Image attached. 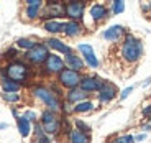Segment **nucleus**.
<instances>
[{
    "label": "nucleus",
    "instance_id": "nucleus-34",
    "mask_svg": "<svg viewBox=\"0 0 151 143\" xmlns=\"http://www.w3.org/2000/svg\"><path fill=\"white\" fill-rule=\"evenodd\" d=\"M132 90H133V87H127V89H123V90H122V94H120V99H122V100L128 97V95L132 94Z\"/></svg>",
    "mask_w": 151,
    "mask_h": 143
},
{
    "label": "nucleus",
    "instance_id": "nucleus-22",
    "mask_svg": "<svg viewBox=\"0 0 151 143\" xmlns=\"http://www.w3.org/2000/svg\"><path fill=\"white\" fill-rule=\"evenodd\" d=\"M0 87H2V92H18L22 89V84L15 82V81H10L7 77H2L0 79Z\"/></svg>",
    "mask_w": 151,
    "mask_h": 143
},
{
    "label": "nucleus",
    "instance_id": "nucleus-33",
    "mask_svg": "<svg viewBox=\"0 0 151 143\" xmlns=\"http://www.w3.org/2000/svg\"><path fill=\"white\" fill-rule=\"evenodd\" d=\"M141 112H143V115L146 117V118H150V120H151V104H148V105H145Z\"/></svg>",
    "mask_w": 151,
    "mask_h": 143
},
{
    "label": "nucleus",
    "instance_id": "nucleus-27",
    "mask_svg": "<svg viewBox=\"0 0 151 143\" xmlns=\"http://www.w3.org/2000/svg\"><path fill=\"white\" fill-rule=\"evenodd\" d=\"M2 97H4L5 102H8V104H18L20 100H22V97H20V94H17V92H2Z\"/></svg>",
    "mask_w": 151,
    "mask_h": 143
},
{
    "label": "nucleus",
    "instance_id": "nucleus-12",
    "mask_svg": "<svg viewBox=\"0 0 151 143\" xmlns=\"http://www.w3.org/2000/svg\"><path fill=\"white\" fill-rule=\"evenodd\" d=\"M117 94H118V90H117V87H115V84L104 81V84H102V87H100V90H99L97 97L102 104H107V102L113 100V99L117 97Z\"/></svg>",
    "mask_w": 151,
    "mask_h": 143
},
{
    "label": "nucleus",
    "instance_id": "nucleus-4",
    "mask_svg": "<svg viewBox=\"0 0 151 143\" xmlns=\"http://www.w3.org/2000/svg\"><path fill=\"white\" fill-rule=\"evenodd\" d=\"M40 125H41L43 132L46 135H58L61 130V117L58 115V112H53V110H43L41 118H40Z\"/></svg>",
    "mask_w": 151,
    "mask_h": 143
},
{
    "label": "nucleus",
    "instance_id": "nucleus-26",
    "mask_svg": "<svg viewBox=\"0 0 151 143\" xmlns=\"http://www.w3.org/2000/svg\"><path fill=\"white\" fill-rule=\"evenodd\" d=\"M35 45H36V41H33V40H30V38H20V40H17V46L22 48V49H25V51H30Z\"/></svg>",
    "mask_w": 151,
    "mask_h": 143
},
{
    "label": "nucleus",
    "instance_id": "nucleus-14",
    "mask_svg": "<svg viewBox=\"0 0 151 143\" xmlns=\"http://www.w3.org/2000/svg\"><path fill=\"white\" fill-rule=\"evenodd\" d=\"M123 36H127V30L122 25H113V27L107 28L104 31V38H105L107 41H118Z\"/></svg>",
    "mask_w": 151,
    "mask_h": 143
},
{
    "label": "nucleus",
    "instance_id": "nucleus-25",
    "mask_svg": "<svg viewBox=\"0 0 151 143\" xmlns=\"http://www.w3.org/2000/svg\"><path fill=\"white\" fill-rule=\"evenodd\" d=\"M94 109V104L91 100H84V102H79V104H76L74 105V112L76 113H86V112H91Z\"/></svg>",
    "mask_w": 151,
    "mask_h": 143
},
{
    "label": "nucleus",
    "instance_id": "nucleus-20",
    "mask_svg": "<svg viewBox=\"0 0 151 143\" xmlns=\"http://www.w3.org/2000/svg\"><path fill=\"white\" fill-rule=\"evenodd\" d=\"M69 142L71 143H91V135L76 128V130L69 132Z\"/></svg>",
    "mask_w": 151,
    "mask_h": 143
},
{
    "label": "nucleus",
    "instance_id": "nucleus-10",
    "mask_svg": "<svg viewBox=\"0 0 151 143\" xmlns=\"http://www.w3.org/2000/svg\"><path fill=\"white\" fill-rule=\"evenodd\" d=\"M104 81L97 76H82V79H81V84L79 87L84 90V92H99L100 87H102Z\"/></svg>",
    "mask_w": 151,
    "mask_h": 143
},
{
    "label": "nucleus",
    "instance_id": "nucleus-11",
    "mask_svg": "<svg viewBox=\"0 0 151 143\" xmlns=\"http://www.w3.org/2000/svg\"><path fill=\"white\" fill-rule=\"evenodd\" d=\"M59 17H66L64 15V4H59V2H51L45 7L43 10V18L48 20H58Z\"/></svg>",
    "mask_w": 151,
    "mask_h": 143
},
{
    "label": "nucleus",
    "instance_id": "nucleus-5",
    "mask_svg": "<svg viewBox=\"0 0 151 143\" xmlns=\"http://www.w3.org/2000/svg\"><path fill=\"white\" fill-rule=\"evenodd\" d=\"M49 56V48L45 43H36L30 51H27L25 58H27L28 63L36 64V66H43V63L46 61V58Z\"/></svg>",
    "mask_w": 151,
    "mask_h": 143
},
{
    "label": "nucleus",
    "instance_id": "nucleus-17",
    "mask_svg": "<svg viewBox=\"0 0 151 143\" xmlns=\"http://www.w3.org/2000/svg\"><path fill=\"white\" fill-rule=\"evenodd\" d=\"M48 48H51V49H54V51H58V53H61V54H69V53H72V49H71V46H68L64 41H61V40H58V38H49V40H46V43H45Z\"/></svg>",
    "mask_w": 151,
    "mask_h": 143
},
{
    "label": "nucleus",
    "instance_id": "nucleus-37",
    "mask_svg": "<svg viewBox=\"0 0 151 143\" xmlns=\"http://www.w3.org/2000/svg\"><path fill=\"white\" fill-rule=\"evenodd\" d=\"M4 128H7V124H0V130H4Z\"/></svg>",
    "mask_w": 151,
    "mask_h": 143
},
{
    "label": "nucleus",
    "instance_id": "nucleus-28",
    "mask_svg": "<svg viewBox=\"0 0 151 143\" xmlns=\"http://www.w3.org/2000/svg\"><path fill=\"white\" fill-rule=\"evenodd\" d=\"M125 10V4L122 2V0H115L112 4V12L115 13V15H118V13H122V12Z\"/></svg>",
    "mask_w": 151,
    "mask_h": 143
},
{
    "label": "nucleus",
    "instance_id": "nucleus-30",
    "mask_svg": "<svg viewBox=\"0 0 151 143\" xmlns=\"http://www.w3.org/2000/svg\"><path fill=\"white\" fill-rule=\"evenodd\" d=\"M76 127H77V130H81V132H84V133L91 132V127H89L86 122H82V120H76Z\"/></svg>",
    "mask_w": 151,
    "mask_h": 143
},
{
    "label": "nucleus",
    "instance_id": "nucleus-32",
    "mask_svg": "<svg viewBox=\"0 0 151 143\" xmlns=\"http://www.w3.org/2000/svg\"><path fill=\"white\" fill-rule=\"evenodd\" d=\"M23 117H25V118H28V120H30L31 124H33V122L36 124V113H35V112H31V110H27Z\"/></svg>",
    "mask_w": 151,
    "mask_h": 143
},
{
    "label": "nucleus",
    "instance_id": "nucleus-23",
    "mask_svg": "<svg viewBox=\"0 0 151 143\" xmlns=\"http://www.w3.org/2000/svg\"><path fill=\"white\" fill-rule=\"evenodd\" d=\"M43 28H45L48 33H59V31L64 30V23L59 22V20H46L43 23Z\"/></svg>",
    "mask_w": 151,
    "mask_h": 143
},
{
    "label": "nucleus",
    "instance_id": "nucleus-29",
    "mask_svg": "<svg viewBox=\"0 0 151 143\" xmlns=\"http://www.w3.org/2000/svg\"><path fill=\"white\" fill-rule=\"evenodd\" d=\"M112 143H135V136L133 135H122V136H117Z\"/></svg>",
    "mask_w": 151,
    "mask_h": 143
},
{
    "label": "nucleus",
    "instance_id": "nucleus-2",
    "mask_svg": "<svg viewBox=\"0 0 151 143\" xmlns=\"http://www.w3.org/2000/svg\"><path fill=\"white\" fill-rule=\"evenodd\" d=\"M120 54L127 63H136L143 54V45L136 36L127 33V36L123 38V43H122Z\"/></svg>",
    "mask_w": 151,
    "mask_h": 143
},
{
    "label": "nucleus",
    "instance_id": "nucleus-6",
    "mask_svg": "<svg viewBox=\"0 0 151 143\" xmlns=\"http://www.w3.org/2000/svg\"><path fill=\"white\" fill-rule=\"evenodd\" d=\"M81 79H82V76H81V72L77 71H72V69H63V71L58 74V81H59V84L63 87H66V89H74V87H79L81 84Z\"/></svg>",
    "mask_w": 151,
    "mask_h": 143
},
{
    "label": "nucleus",
    "instance_id": "nucleus-15",
    "mask_svg": "<svg viewBox=\"0 0 151 143\" xmlns=\"http://www.w3.org/2000/svg\"><path fill=\"white\" fill-rule=\"evenodd\" d=\"M91 18L94 20V22H104V20L109 17V8L105 7L104 4H94L91 7Z\"/></svg>",
    "mask_w": 151,
    "mask_h": 143
},
{
    "label": "nucleus",
    "instance_id": "nucleus-9",
    "mask_svg": "<svg viewBox=\"0 0 151 143\" xmlns=\"http://www.w3.org/2000/svg\"><path fill=\"white\" fill-rule=\"evenodd\" d=\"M77 49H79V53L82 54L84 63H86L89 68H92V69H97L99 68V59H97V56H95L94 48H92L91 45H87V43H81V45L77 46Z\"/></svg>",
    "mask_w": 151,
    "mask_h": 143
},
{
    "label": "nucleus",
    "instance_id": "nucleus-35",
    "mask_svg": "<svg viewBox=\"0 0 151 143\" xmlns=\"http://www.w3.org/2000/svg\"><path fill=\"white\" fill-rule=\"evenodd\" d=\"M145 138H146V133H141V135H138L135 138V142H141V140H145Z\"/></svg>",
    "mask_w": 151,
    "mask_h": 143
},
{
    "label": "nucleus",
    "instance_id": "nucleus-16",
    "mask_svg": "<svg viewBox=\"0 0 151 143\" xmlns=\"http://www.w3.org/2000/svg\"><path fill=\"white\" fill-rule=\"evenodd\" d=\"M41 8H43V2H41V0H28L25 15H27L28 20H35V18H38V17H40Z\"/></svg>",
    "mask_w": 151,
    "mask_h": 143
},
{
    "label": "nucleus",
    "instance_id": "nucleus-18",
    "mask_svg": "<svg viewBox=\"0 0 151 143\" xmlns=\"http://www.w3.org/2000/svg\"><path fill=\"white\" fill-rule=\"evenodd\" d=\"M87 97H89V94L84 92L81 87H74V89H71L68 92V95H66V99H68L69 104H79V102L87 100Z\"/></svg>",
    "mask_w": 151,
    "mask_h": 143
},
{
    "label": "nucleus",
    "instance_id": "nucleus-36",
    "mask_svg": "<svg viewBox=\"0 0 151 143\" xmlns=\"http://www.w3.org/2000/svg\"><path fill=\"white\" fill-rule=\"evenodd\" d=\"M143 128H145V130H151V120H150V124H145Z\"/></svg>",
    "mask_w": 151,
    "mask_h": 143
},
{
    "label": "nucleus",
    "instance_id": "nucleus-19",
    "mask_svg": "<svg viewBox=\"0 0 151 143\" xmlns=\"http://www.w3.org/2000/svg\"><path fill=\"white\" fill-rule=\"evenodd\" d=\"M64 31L68 36H71V38H74V36H77V35H81L82 33V25H81L79 22H66L64 23Z\"/></svg>",
    "mask_w": 151,
    "mask_h": 143
},
{
    "label": "nucleus",
    "instance_id": "nucleus-13",
    "mask_svg": "<svg viewBox=\"0 0 151 143\" xmlns=\"http://www.w3.org/2000/svg\"><path fill=\"white\" fill-rule=\"evenodd\" d=\"M64 64L68 69H72V71H77L81 72L84 69V59L79 56V54H74V53H69L64 56Z\"/></svg>",
    "mask_w": 151,
    "mask_h": 143
},
{
    "label": "nucleus",
    "instance_id": "nucleus-31",
    "mask_svg": "<svg viewBox=\"0 0 151 143\" xmlns=\"http://www.w3.org/2000/svg\"><path fill=\"white\" fill-rule=\"evenodd\" d=\"M17 53H18V51H17L15 48H10L7 53L4 54V56L7 58V59H10V61H15V59H17Z\"/></svg>",
    "mask_w": 151,
    "mask_h": 143
},
{
    "label": "nucleus",
    "instance_id": "nucleus-24",
    "mask_svg": "<svg viewBox=\"0 0 151 143\" xmlns=\"http://www.w3.org/2000/svg\"><path fill=\"white\" fill-rule=\"evenodd\" d=\"M33 128H35V133H33V143H51L49 136L46 135L45 132H43V128H41V125H40V122H36Z\"/></svg>",
    "mask_w": 151,
    "mask_h": 143
},
{
    "label": "nucleus",
    "instance_id": "nucleus-1",
    "mask_svg": "<svg viewBox=\"0 0 151 143\" xmlns=\"http://www.w3.org/2000/svg\"><path fill=\"white\" fill-rule=\"evenodd\" d=\"M2 76L7 77V79H10V81H15V82H18V84H23L30 79L31 68L27 63L18 61V59L8 61V63L5 64L4 71H2Z\"/></svg>",
    "mask_w": 151,
    "mask_h": 143
},
{
    "label": "nucleus",
    "instance_id": "nucleus-8",
    "mask_svg": "<svg viewBox=\"0 0 151 143\" xmlns=\"http://www.w3.org/2000/svg\"><path fill=\"white\" fill-rule=\"evenodd\" d=\"M84 12H86V4L84 2H68V4H64V15L71 22L82 20Z\"/></svg>",
    "mask_w": 151,
    "mask_h": 143
},
{
    "label": "nucleus",
    "instance_id": "nucleus-21",
    "mask_svg": "<svg viewBox=\"0 0 151 143\" xmlns=\"http://www.w3.org/2000/svg\"><path fill=\"white\" fill-rule=\"evenodd\" d=\"M17 127H18V132L23 138H27L31 133V122L28 118H25V117H18L17 118Z\"/></svg>",
    "mask_w": 151,
    "mask_h": 143
},
{
    "label": "nucleus",
    "instance_id": "nucleus-7",
    "mask_svg": "<svg viewBox=\"0 0 151 143\" xmlns=\"http://www.w3.org/2000/svg\"><path fill=\"white\" fill-rule=\"evenodd\" d=\"M63 69H66L64 59L61 56H58V54L49 53V56L43 63V71H45V74H59Z\"/></svg>",
    "mask_w": 151,
    "mask_h": 143
},
{
    "label": "nucleus",
    "instance_id": "nucleus-3",
    "mask_svg": "<svg viewBox=\"0 0 151 143\" xmlns=\"http://www.w3.org/2000/svg\"><path fill=\"white\" fill-rule=\"evenodd\" d=\"M31 92H33V95L38 99V100H41L43 104H45L46 107H48V110H53V112H58V110H61V100H59V94H56L53 89H49V87L46 86H35L33 89H31Z\"/></svg>",
    "mask_w": 151,
    "mask_h": 143
}]
</instances>
